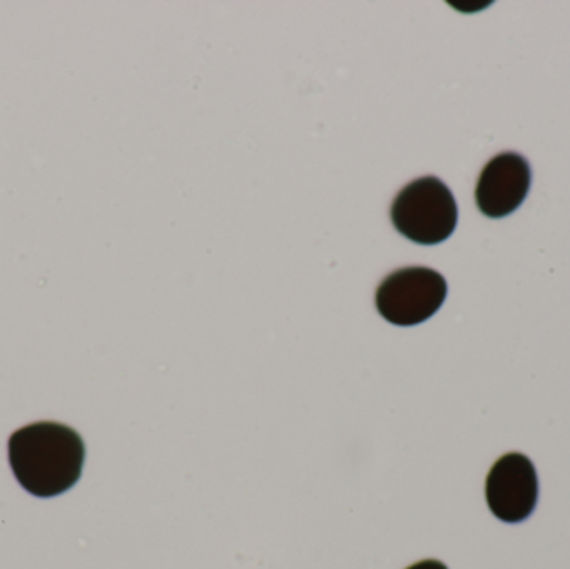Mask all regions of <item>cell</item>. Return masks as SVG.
I'll return each instance as SVG.
<instances>
[{"mask_svg": "<svg viewBox=\"0 0 570 569\" xmlns=\"http://www.w3.org/2000/svg\"><path fill=\"white\" fill-rule=\"evenodd\" d=\"M82 438L59 423H33L9 440V461L17 481L33 497L66 493L82 474Z\"/></svg>", "mask_w": 570, "mask_h": 569, "instance_id": "cell-1", "label": "cell"}, {"mask_svg": "<svg viewBox=\"0 0 570 569\" xmlns=\"http://www.w3.org/2000/svg\"><path fill=\"white\" fill-rule=\"evenodd\" d=\"M391 217L402 236L422 246H434L452 236L459 210L451 189L439 177L428 176L397 194Z\"/></svg>", "mask_w": 570, "mask_h": 569, "instance_id": "cell-2", "label": "cell"}, {"mask_svg": "<svg viewBox=\"0 0 570 569\" xmlns=\"http://www.w3.org/2000/svg\"><path fill=\"white\" fill-rule=\"evenodd\" d=\"M448 297L444 276L431 267H404L389 274L375 294L379 314L395 326L431 320Z\"/></svg>", "mask_w": 570, "mask_h": 569, "instance_id": "cell-3", "label": "cell"}, {"mask_svg": "<svg viewBox=\"0 0 570 569\" xmlns=\"http://www.w3.org/2000/svg\"><path fill=\"white\" fill-rule=\"evenodd\" d=\"M489 510L504 523H522L538 507V471L528 457L509 453L499 458L485 481Z\"/></svg>", "mask_w": 570, "mask_h": 569, "instance_id": "cell-4", "label": "cell"}, {"mask_svg": "<svg viewBox=\"0 0 570 569\" xmlns=\"http://www.w3.org/2000/svg\"><path fill=\"white\" fill-rule=\"evenodd\" d=\"M532 169L521 154L502 153L489 160L475 187V203L484 216L499 219L519 209L531 189Z\"/></svg>", "mask_w": 570, "mask_h": 569, "instance_id": "cell-5", "label": "cell"}, {"mask_svg": "<svg viewBox=\"0 0 570 569\" xmlns=\"http://www.w3.org/2000/svg\"><path fill=\"white\" fill-rule=\"evenodd\" d=\"M407 569H449L444 563L438 560H425L421 561V563L412 565L411 568Z\"/></svg>", "mask_w": 570, "mask_h": 569, "instance_id": "cell-6", "label": "cell"}]
</instances>
